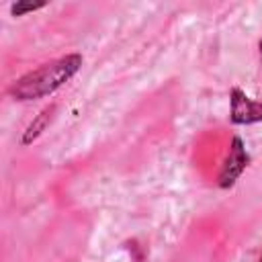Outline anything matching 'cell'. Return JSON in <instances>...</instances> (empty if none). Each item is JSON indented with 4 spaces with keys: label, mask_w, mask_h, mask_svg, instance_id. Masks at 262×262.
Returning a JSON list of instances; mask_svg holds the SVG:
<instances>
[{
    "label": "cell",
    "mask_w": 262,
    "mask_h": 262,
    "mask_svg": "<svg viewBox=\"0 0 262 262\" xmlns=\"http://www.w3.org/2000/svg\"><path fill=\"white\" fill-rule=\"evenodd\" d=\"M82 66L80 53H70L66 57L53 59L49 63H43L37 70L27 72L10 86V96L14 100H35L41 96H47L55 92L59 86H63Z\"/></svg>",
    "instance_id": "cell-1"
},
{
    "label": "cell",
    "mask_w": 262,
    "mask_h": 262,
    "mask_svg": "<svg viewBox=\"0 0 262 262\" xmlns=\"http://www.w3.org/2000/svg\"><path fill=\"white\" fill-rule=\"evenodd\" d=\"M248 164H250V156L244 147L242 137H233L229 143V154H227V158L221 166V172H219V186L221 188L233 186Z\"/></svg>",
    "instance_id": "cell-2"
},
{
    "label": "cell",
    "mask_w": 262,
    "mask_h": 262,
    "mask_svg": "<svg viewBox=\"0 0 262 262\" xmlns=\"http://www.w3.org/2000/svg\"><path fill=\"white\" fill-rule=\"evenodd\" d=\"M229 119L235 125L260 123L262 121V102L252 100L239 88H233L231 90V113H229Z\"/></svg>",
    "instance_id": "cell-3"
},
{
    "label": "cell",
    "mask_w": 262,
    "mask_h": 262,
    "mask_svg": "<svg viewBox=\"0 0 262 262\" xmlns=\"http://www.w3.org/2000/svg\"><path fill=\"white\" fill-rule=\"evenodd\" d=\"M51 113H53V106H47V108H43L41 113H39V117L27 127V131H25V135H23V143L27 145V143H31L33 139H37L39 137V133L45 129V125L49 123V119H51Z\"/></svg>",
    "instance_id": "cell-4"
},
{
    "label": "cell",
    "mask_w": 262,
    "mask_h": 262,
    "mask_svg": "<svg viewBox=\"0 0 262 262\" xmlns=\"http://www.w3.org/2000/svg\"><path fill=\"white\" fill-rule=\"evenodd\" d=\"M43 6H45L43 2H37V4H33V2H16V4L10 6V12H12V16H23L25 12H33V10L43 8Z\"/></svg>",
    "instance_id": "cell-5"
},
{
    "label": "cell",
    "mask_w": 262,
    "mask_h": 262,
    "mask_svg": "<svg viewBox=\"0 0 262 262\" xmlns=\"http://www.w3.org/2000/svg\"><path fill=\"white\" fill-rule=\"evenodd\" d=\"M258 47H260V55H262V41H260V45H258Z\"/></svg>",
    "instance_id": "cell-6"
},
{
    "label": "cell",
    "mask_w": 262,
    "mask_h": 262,
    "mask_svg": "<svg viewBox=\"0 0 262 262\" xmlns=\"http://www.w3.org/2000/svg\"><path fill=\"white\" fill-rule=\"evenodd\" d=\"M260 262H262V258H260Z\"/></svg>",
    "instance_id": "cell-7"
}]
</instances>
